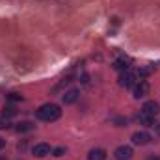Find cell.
Returning a JSON list of instances; mask_svg holds the SVG:
<instances>
[{
  "label": "cell",
  "mask_w": 160,
  "mask_h": 160,
  "mask_svg": "<svg viewBox=\"0 0 160 160\" xmlns=\"http://www.w3.org/2000/svg\"><path fill=\"white\" fill-rule=\"evenodd\" d=\"M62 116V110H60V106L58 104H43L39 110H36V118L41 121H47V123H50V121H56L58 118Z\"/></svg>",
  "instance_id": "1"
},
{
  "label": "cell",
  "mask_w": 160,
  "mask_h": 160,
  "mask_svg": "<svg viewBox=\"0 0 160 160\" xmlns=\"http://www.w3.org/2000/svg\"><path fill=\"white\" fill-rule=\"evenodd\" d=\"M136 82H138L136 80V75L130 73V71H123L119 75V86H123V88H134Z\"/></svg>",
  "instance_id": "2"
},
{
  "label": "cell",
  "mask_w": 160,
  "mask_h": 160,
  "mask_svg": "<svg viewBox=\"0 0 160 160\" xmlns=\"http://www.w3.org/2000/svg\"><path fill=\"white\" fill-rule=\"evenodd\" d=\"M132 89H134V97H136V99H143V97L149 93V84H147L145 80H138Z\"/></svg>",
  "instance_id": "3"
},
{
  "label": "cell",
  "mask_w": 160,
  "mask_h": 160,
  "mask_svg": "<svg viewBox=\"0 0 160 160\" xmlns=\"http://www.w3.org/2000/svg\"><path fill=\"white\" fill-rule=\"evenodd\" d=\"M160 112V104L158 102H155V101H147L143 106H142V114H147V116H158Z\"/></svg>",
  "instance_id": "4"
},
{
  "label": "cell",
  "mask_w": 160,
  "mask_h": 160,
  "mask_svg": "<svg viewBox=\"0 0 160 160\" xmlns=\"http://www.w3.org/2000/svg\"><path fill=\"white\" fill-rule=\"evenodd\" d=\"M149 142H151V134H149V132L138 130V132L132 134V143H136V145H145V143H149Z\"/></svg>",
  "instance_id": "5"
},
{
  "label": "cell",
  "mask_w": 160,
  "mask_h": 160,
  "mask_svg": "<svg viewBox=\"0 0 160 160\" xmlns=\"http://www.w3.org/2000/svg\"><path fill=\"white\" fill-rule=\"evenodd\" d=\"M114 157H116V160H130L132 158V147H128V145H121V147L116 149Z\"/></svg>",
  "instance_id": "6"
},
{
  "label": "cell",
  "mask_w": 160,
  "mask_h": 160,
  "mask_svg": "<svg viewBox=\"0 0 160 160\" xmlns=\"http://www.w3.org/2000/svg\"><path fill=\"white\" fill-rule=\"evenodd\" d=\"M32 153H34V157L43 158V157L50 155V145H48V143H36L34 149H32Z\"/></svg>",
  "instance_id": "7"
},
{
  "label": "cell",
  "mask_w": 160,
  "mask_h": 160,
  "mask_svg": "<svg viewBox=\"0 0 160 160\" xmlns=\"http://www.w3.org/2000/svg\"><path fill=\"white\" fill-rule=\"evenodd\" d=\"M78 97H80L78 89H69V91H65L62 95V101H63V104H73V102L78 101Z\"/></svg>",
  "instance_id": "8"
},
{
  "label": "cell",
  "mask_w": 160,
  "mask_h": 160,
  "mask_svg": "<svg viewBox=\"0 0 160 160\" xmlns=\"http://www.w3.org/2000/svg\"><path fill=\"white\" fill-rule=\"evenodd\" d=\"M34 128H36V125H34L32 121H21V123H17V127H15L17 132H30V130H34Z\"/></svg>",
  "instance_id": "9"
},
{
  "label": "cell",
  "mask_w": 160,
  "mask_h": 160,
  "mask_svg": "<svg viewBox=\"0 0 160 160\" xmlns=\"http://www.w3.org/2000/svg\"><path fill=\"white\" fill-rule=\"evenodd\" d=\"M104 158H106L104 149H91L89 155H88V160H104Z\"/></svg>",
  "instance_id": "10"
},
{
  "label": "cell",
  "mask_w": 160,
  "mask_h": 160,
  "mask_svg": "<svg viewBox=\"0 0 160 160\" xmlns=\"http://www.w3.org/2000/svg\"><path fill=\"white\" fill-rule=\"evenodd\" d=\"M128 63H130V60L128 58H119V60H116L114 62V69H118V71H128Z\"/></svg>",
  "instance_id": "11"
},
{
  "label": "cell",
  "mask_w": 160,
  "mask_h": 160,
  "mask_svg": "<svg viewBox=\"0 0 160 160\" xmlns=\"http://www.w3.org/2000/svg\"><path fill=\"white\" fill-rule=\"evenodd\" d=\"M140 121L145 125V127H155V118L153 116H147V114H140Z\"/></svg>",
  "instance_id": "12"
},
{
  "label": "cell",
  "mask_w": 160,
  "mask_h": 160,
  "mask_svg": "<svg viewBox=\"0 0 160 160\" xmlns=\"http://www.w3.org/2000/svg\"><path fill=\"white\" fill-rule=\"evenodd\" d=\"M15 114H17L15 106H6V108L2 110V116H4V118H8V119H9V118H13Z\"/></svg>",
  "instance_id": "13"
},
{
  "label": "cell",
  "mask_w": 160,
  "mask_h": 160,
  "mask_svg": "<svg viewBox=\"0 0 160 160\" xmlns=\"http://www.w3.org/2000/svg\"><path fill=\"white\" fill-rule=\"evenodd\" d=\"M9 127H11V123H9V119L2 116V118H0V128H9Z\"/></svg>",
  "instance_id": "14"
},
{
  "label": "cell",
  "mask_w": 160,
  "mask_h": 160,
  "mask_svg": "<svg viewBox=\"0 0 160 160\" xmlns=\"http://www.w3.org/2000/svg\"><path fill=\"white\" fill-rule=\"evenodd\" d=\"M9 101H22V97H21L19 93H11V95H9Z\"/></svg>",
  "instance_id": "15"
},
{
  "label": "cell",
  "mask_w": 160,
  "mask_h": 160,
  "mask_svg": "<svg viewBox=\"0 0 160 160\" xmlns=\"http://www.w3.org/2000/svg\"><path fill=\"white\" fill-rule=\"evenodd\" d=\"M63 155V147H58V149H54V157H62Z\"/></svg>",
  "instance_id": "16"
},
{
  "label": "cell",
  "mask_w": 160,
  "mask_h": 160,
  "mask_svg": "<svg viewBox=\"0 0 160 160\" xmlns=\"http://www.w3.org/2000/svg\"><path fill=\"white\" fill-rule=\"evenodd\" d=\"M4 145H6V142H4V140H2V138H0V149H2V147H4Z\"/></svg>",
  "instance_id": "17"
},
{
  "label": "cell",
  "mask_w": 160,
  "mask_h": 160,
  "mask_svg": "<svg viewBox=\"0 0 160 160\" xmlns=\"http://www.w3.org/2000/svg\"><path fill=\"white\" fill-rule=\"evenodd\" d=\"M157 134L160 136V123H157Z\"/></svg>",
  "instance_id": "18"
},
{
  "label": "cell",
  "mask_w": 160,
  "mask_h": 160,
  "mask_svg": "<svg viewBox=\"0 0 160 160\" xmlns=\"http://www.w3.org/2000/svg\"><path fill=\"white\" fill-rule=\"evenodd\" d=\"M149 160H160V157H151Z\"/></svg>",
  "instance_id": "19"
},
{
  "label": "cell",
  "mask_w": 160,
  "mask_h": 160,
  "mask_svg": "<svg viewBox=\"0 0 160 160\" xmlns=\"http://www.w3.org/2000/svg\"><path fill=\"white\" fill-rule=\"evenodd\" d=\"M0 160H6V158H0Z\"/></svg>",
  "instance_id": "20"
}]
</instances>
